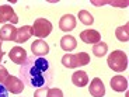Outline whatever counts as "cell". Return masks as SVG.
<instances>
[{"label":"cell","instance_id":"cell-1","mask_svg":"<svg viewBox=\"0 0 129 97\" xmlns=\"http://www.w3.org/2000/svg\"><path fill=\"white\" fill-rule=\"evenodd\" d=\"M20 76L24 84L31 87H48L52 83V68L45 58L29 56L20 68Z\"/></svg>","mask_w":129,"mask_h":97},{"label":"cell","instance_id":"cell-16","mask_svg":"<svg viewBox=\"0 0 129 97\" xmlns=\"http://www.w3.org/2000/svg\"><path fill=\"white\" fill-rule=\"evenodd\" d=\"M76 46H77V41H76L74 37H72V35L62 37V39H60V48L63 49V51L70 52V51H73Z\"/></svg>","mask_w":129,"mask_h":97},{"label":"cell","instance_id":"cell-13","mask_svg":"<svg viewBox=\"0 0 129 97\" xmlns=\"http://www.w3.org/2000/svg\"><path fill=\"white\" fill-rule=\"evenodd\" d=\"M111 89L114 91H126V89H128V80H126V78H123L121 75L114 76L111 79Z\"/></svg>","mask_w":129,"mask_h":97},{"label":"cell","instance_id":"cell-3","mask_svg":"<svg viewBox=\"0 0 129 97\" xmlns=\"http://www.w3.org/2000/svg\"><path fill=\"white\" fill-rule=\"evenodd\" d=\"M62 63L66 68H79L90 63V55L87 52H79V54H66L62 58Z\"/></svg>","mask_w":129,"mask_h":97},{"label":"cell","instance_id":"cell-15","mask_svg":"<svg viewBox=\"0 0 129 97\" xmlns=\"http://www.w3.org/2000/svg\"><path fill=\"white\" fill-rule=\"evenodd\" d=\"M72 82H73L74 86H77V87H83V86H86V84L88 83V76H87L86 72L77 70V72H74V73L72 75Z\"/></svg>","mask_w":129,"mask_h":97},{"label":"cell","instance_id":"cell-21","mask_svg":"<svg viewBox=\"0 0 129 97\" xmlns=\"http://www.w3.org/2000/svg\"><path fill=\"white\" fill-rule=\"evenodd\" d=\"M9 78V72H7V69L4 68L3 65L0 63V83L3 84L4 83V80Z\"/></svg>","mask_w":129,"mask_h":97},{"label":"cell","instance_id":"cell-5","mask_svg":"<svg viewBox=\"0 0 129 97\" xmlns=\"http://www.w3.org/2000/svg\"><path fill=\"white\" fill-rule=\"evenodd\" d=\"M3 86L6 87L7 91H11L13 94H20L21 91L24 90V83L21 79L16 78V76H10L9 75V78L4 80Z\"/></svg>","mask_w":129,"mask_h":97},{"label":"cell","instance_id":"cell-10","mask_svg":"<svg viewBox=\"0 0 129 97\" xmlns=\"http://www.w3.org/2000/svg\"><path fill=\"white\" fill-rule=\"evenodd\" d=\"M90 94L93 97H104L105 94V87L100 78H94L90 83Z\"/></svg>","mask_w":129,"mask_h":97},{"label":"cell","instance_id":"cell-23","mask_svg":"<svg viewBox=\"0 0 129 97\" xmlns=\"http://www.w3.org/2000/svg\"><path fill=\"white\" fill-rule=\"evenodd\" d=\"M0 97H7V90L3 84H0Z\"/></svg>","mask_w":129,"mask_h":97},{"label":"cell","instance_id":"cell-25","mask_svg":"<svg viewBox=\"0 0 129 97\" xmlns=\"http://www.w3.org/2000/svg\"><path fill=\"white\" fill-rule=\"evenodd\" d=\"M2 42H3V41H2V39H0V48H2Z\"/></svg>","mask_w":129,"mask_h":97},{"label":"cell","instance_id":"cell-17","mask_svg":"<svg viewBox=\"0 0 129 97\" xmlns=\"http://www.w3.org/2000/svg\"><path fill=\"white\" fill-rule=\"evenodd\" d=\"M128 28H129V24H125V26H121V27H118V28L115 30V35L121 42H128V39H129Z\"/></svg>","mask_w":129,"mask_h":97},{"label":"cell","instance_id":"cell-14","mask_svg":"<svg viewBox=\"0 0 129 97\" xmlns=\"http://www.w3.org/2000/svg\"><path fill=\"white\" fill-rule=\"evenodd\" d=\"M32 35V31H31V27L29 26H23L21 28L17 30V34H16V42L18 44H23V42L28 41Z\"/></svg>","mask_w":129,"mask_h":97},{"label":"cell","instance_id":"cell-4","mask_svg":"<svg viewBox=\"0 0 129 97\" xmlns=\"http://www.w3.org/2000/svg\"><path fill=\"white\" fill-rule=\"evenodd\" d=\"M31 31L32 35L38 37V38H45L52 31V23L46 18H37L34 21V26L31 27Z\"/></svg>","mask_w":129,"mask_h":97},{"label":"cell","instance_id":"cell-9","mask_svg":"<svg viewBox=\"0 0 129 97\" xmlns=\"http://www.w3.org/2000/svg\"><path fill=\"white\" fill-rule=\"evenodd\" d=\"M80 38H81V41L86 42V44H97V42L101 41L100 32L95 31V30H84V31H81Z\"/></svg>","mask_w":129,"mask_h":97},{"label":"cell","instance_id":"cell-6","mask_svg":"<svg viewBox=\"0 0 129 97\" xmlns=\"http://www.w3.org/2000/svg\"><path fill=\"white\" fill-rule=\"evenodd\" d=\"M10 21V24H17L18 23V17L14 13L11 6H0V23H6Z\"/></svg>","mask_w":129,"mask_h":97},{"label":"cell","instance_id":"cell-12","mask_svg":"<svg viewBox=\"0 0 129 97\" xmlns=\"http://www.w3.org/2000/svg\"><path fill=\"white\" fill-rule=\"evenodd\" d=\"M74 27H76V18L72 14H64L60 18V21H59V28L64 32H69L72 30H74Z\"/></svg>","mask_w":129,"mask_h":97},{"label":"cell","instance_id":"cell-18","mask_svg":"<svg viewBox=\"0 0 129 97\" xmlns=\"http://www.w3.org/2000/svg\"><path fill=\"white\" fill-rule=\"evenodd\" d=\"M107 51H108V45H107L105 42H103V41H100V42H97V44H94V46H93L94 55L98 56V58H101V56L105 55Z\"/></svg>","mask_w":129,"mask_h":97},{"label":"cell","instance_id":"cell-7","mask_svg":"<svg viewBox=\"0 0 129 97\" xmlns=\"http://www.w3.org/2000/svg\"><path fill=\"white\" fill-rule=\"evenodd\" d=\"M9 58L17 65H24L27 62V59H28V56H27V51L24 48H21V46H14L9 52Z\"/></svg>","mask_w":129,"mask_h":97},{"label":"cell","instance_id":"cell-2","mask_svg":"<svg viewBox=\"0 0 129 97\" xmlns=\"http://www.w3.org/2000/svg\"><path fill=\"white\" fill-rule=\"evenodd\" d=\"M107 63H108V66L112 70L123 72L128 68V55L123 51H121V49H116V51L110 54V56L107 59Z\"/></svg>","mask_w":129,"mask_h":97},{"label":"cell","instance_id":"cell-24","mask_svg":"<svg viewBox=\"0 0 129 97\" xmlns=\"http://www.w3.org/2000/svg\"><path fill=\"white\" fill-rule=\"evenodd\" d=\"M3 56H4V52L2 51V48H0V61H2V58H3Z\"/></svg>","mask_w":129,"mask_h":97},{"label":"cell","instance_id":"cell-22","mask_svg":"<svg viewBox=\"0 0 129 97\" xmlns=\"http://www.w3.org/2000/svg\"><path fill=\"white\" fill-rule=\"evenodd\" d=\"M48 89L49 87H41L35 91L34 97H46V93H48Z\"/></svg>","mask_w":129,"mask_h":97},{"label":"cell","instance_id":"cell-8","mask_svg":"<svg viewBox=\"0 0 129 97\" xmlns=\"http://www.w3.org/2000/svg\"><path fill=\"white\" fill-rule=\"evenodd\" d=\"M31 51H32V55L34 56H45L46 54L49 52V45L46 44V41H42V39H37V41L32 42L31 45Z\"/></svg>","mask_w":129,"mask_h":97},{"label":"cell","instance_id":"cell-20","mask_svg":"<svg viewBox=\"0 0 129 97\" xmlns=\"http://www.w3.org/2000/svg\"><path fill=\"white\" fill-rule=\"evenodd\" d=\"M46 97H63V91L60 89H48Z\"/></svg>","mask_w":129,"mask_h":97},{"label":"cell","instance_id":"cell-11","mask_svg":"<svg viewBox=\"0 0 129 97\" xmlns=\"http://www.w3.org/2000/svg\"><path fill=\"white\" fill-rule=\"evenodd\" d=\"M17 28L11 24H4L3 28L0 30V39L2 41H16Z\"/></svg>","mask_w":129,"mask_h":97},{"label":"cell","instance_id":"cell-19","mask_svg":"<svg viewBox=\"0 0 129 97\" xmlns=\"http://www.w3.org/2000/svg\"><path fill=\"white\" fill-rule=\"evenodd\" d=\"M79 20H80V23H83L84 26H91L94 23L93 16L88 13L87 10H80L79 11Z\"/></svg>","mask_w":129,"mask_h":97}]
</instances>
